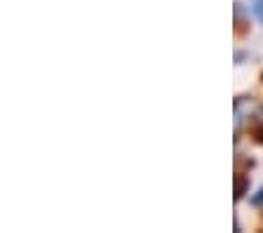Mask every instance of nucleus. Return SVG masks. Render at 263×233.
Masks as SVG:
<instances>
[{
	"label": "nucleus",
	"instance_id": "5",
	"mask_svg": "<svg viewBox=\"0 0 263 233\" xmlns=\"http://www.w3.org/2000/svg\"><path fill=\"white\" fill-rule=\"evenodd\" d=\"M261 118H263V111H261Z\"/></svg>",
	"mask_w": 263,
	"mask_h": 233
},
{
	"label": "nucleus",
	"instance_id": "2",
	"mask_svg": "<svg viewBox=\"0 0 263 233\" xmlns=\"http://www.w3.org/2000/svg\"><path fill=\"white\" fill-rule=\"evenodd\" d=\"M252 10L258 17V22H263V0H252Z\"/></svg>",
	"mask_w": 263,
	"mask_h": 233
},
{
	"label": "nucleus",
	"instance_id": "1",
	"mask_svg": "<svg viewBox=\"0 0 263 233\" xmlns=\"http://www.w3.org/2000/svg\"><path fill=\"white\" fill-rule=\"evenodd\" d=\"M247 184H249V179H247V177H242V174H237V177H235V200H240L242 195H245Z\"/></svg>",
	"mask_w": 263,
	"mask_h": 233
},
{
	"label": "nucleus",
	"instance_id": "3",
	"mask_svg": "<svg viewBox=\"0 0 263 233\" xmlns=\"http://www.w3.org/2000/svg\"><path fill=\"white\" fill-rule=\"evenodd\" d=\"M252 205L254 207H261L263 205V186L256 191V195H252Z\"/></svg>",
	"mask_w": 263,
	"mask_h": 233
},
{
	"label": "nucleus",
	"instance_id": "4",
	"mask_svg": "<svg viewBox=\"0 0 263 233\" xmlns=\"http://www.w3.org/2000/svg\"><path fill=\"white\" fill-rule=\"evenodd\" d=\"M256 139H258V144H263V128L256 130Z\"/></svg>",
	"mask_w": 263,
	"mask_h": 233
}]
</instances>
